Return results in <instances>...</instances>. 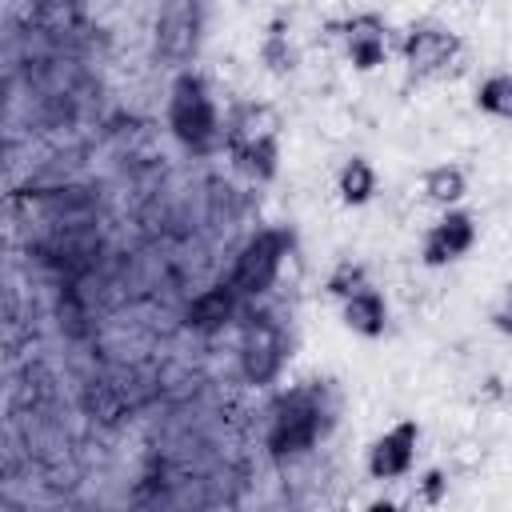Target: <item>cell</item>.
Wrapping results in <instances>:
<instances>
[{
    "label": "cell",
    "instance_id": "ba28073f",
    "mask_svg": "<svg viewBox=\"0 0 512 512\" xmlns=\"http://www.w3.org/2000/svg\"><path fill=\"white\" fill-rule=\"evenodd\" d=\"M416 444H420V424L416 420H396L384 436H376L368 444V456H364V468L372 480H400L412 472L416 464Z\"/></svg>",
    "mask_w": 512,
    "mask_h": 512
},
{
    "label": "cell",
    "instance_id": "d6986e66",
    "mask_svg": "<svg viewBox=\"0 0 512 512\" xmlns=\"http://www.w3.org/2000/svg\"><path fill=\"white\" fill-rule=\"evenodd\" d=\"M492 328H496L500 336H508V340H512V292L504 296V304H496V308H492Z\"/></svg>",
    "mask_w": 512,
    "mask_h": 512
},
{
    "label": "cell",
    "instance_id": "6da1fadb",
    "mask_svg": "<svg viewBox=\"0 0 512 512\" xmlns=\"http://www.w3.org/2000/svg\"><path fill=\"white\" fill-rule=\"evenodd\" d=\"M280 128L284 116L264 100H244L224 120V148L236 172L256 184L276 180L280 172Z\"/></svg>",
    "mask_w": 512,
    "mask_h": 512
},
{
    "label": "cell",
    "instance_id": "52a82bcc",
    "mask_svg": "<svg viewBox=\"0 0 512 512\" xmlns=\"http://www.w3.org/2000/svg\"><path fill=\"white\" fill-rule=\"evenodd\" d=\"M476 248V216L464 208H444V216L424 232L420 244V264L424 268H448L460 256Z\"/></svg>",
    "mask_w": 512,
    "mask_h": 512
},
{
    "label": "cell",
    "instance_id": "8fae6325",
    "mask_svg": "<svg viewBox=\"0 0 512 512\" xmlns=\"http://www.w3.org/2000/svg\"><path fill=\"white\" fill-rule=\"evenodd\" d=\"M240 300H244V296L236 292V284H232V280H220V284H212V288H204V292H196V296L188 300L184 324H188L192 332L212 336V332H220V328L236 316Z\"/></svg>",
    "mask_w": 512,
    "mask_h": 512
},
{
    "label": "cell",
    "instance_id": "9a60e30c",
    "mask_svg": "<svg viewBox=\"0 0 512 512\" xmlns=\"http://www.w3.org/2000/svg\"><path fill=\"white\" fill-rule=\"evenodd\" d=\"M476 108L492 120H512V72H492L476 84Z\"/></svg>",
    "mask_w": 512,
    "mask_h": 512
},
{
    "label": "cell",
    "instance_id": "8992f818",
    "mask_svg": "<svg viewBox=\"0 0 512 512\" xmlns=\"http://www.w3.org/2000/svg\"><path fill=\"white\" fill-rule=\"evenodd\" d=\"M400 52H404V64L412 76H440L444 68L456 64V56L464 52V40L456 28L440 24V20H416L404 40H400Z\"/></svg>",
    "mask_w": 512,
    "mask_h": 512
},
{
    "label": "cell",
    "instance_id": "5bb4252c",
    "mask_svg": "<svg viewBox=\"0 0 512 512\" xmlns=\"http://www.w3.org/2000/svg\"><path fill=\"white\" fill-rule=\"evenodd\" d=\"M420 188H424V196H428L432 204L456 208V204L468 196V172H464L460 164H436V168L424 172Z\"/></svg>",
    "mask_w": 512,
    "mask_h": 512
},
{
    "label": "cell",
    "instance_id": "30bf717a",
    "mask_svg": "<svg viewBox=\"0 0 512 512\" xmlns=\"http://www.w3.org/2000/svg\"><path fill=\"white\" fill-rule=\"evenodd\" d=\"M340 40L348 52V64L356 72H376L388 60V24L380 12H356L340 24Z\"/></svg>",
    "mask_w": 512,
    "mask_h": 512
},
{
    "label": "cell",
    "instance_id": "ffe728a7",
    "mask_svg": "<svg viewBox=\"0 0 512 512\" xmlns=\"http://www.w3.org/2000/svg\"><path fill=\"white\" fill-rule=\"evenodd\" d=\"M240 4H252V0H240Z\"/></svg>",
    "mask_w": 512,
    "mask_h": 512
},
{
    "label": "cell",
    "instance_id": "e0dca14e",
    "mask_svg": "<svg viewBox=\"0 0 512 512\" xmlns=\"http://www.w3.org/2000/svg\"><path fill=\"white\" fill-rule=\"evenodd\" d=\"M360 288H368V268L360 260H336L332 272H328V280H324V292L336 296V300H348Z\"/></svg>",
    "mask_w": 512,
    "mask_h": 512
},
{
    "label": "cell",
    "instance_id": "ac0fdd59",
    "mask_svg": "<svg viewBox=\"0 0 512 512\" xmlns=\"http://www.w3.org/2000/svg\"><path fill=\"white\" fill-rule=\"evenodd\" d=\"M444 492H448V476H444L440 468H428V472L420 476V496H424V504H440Z\"/></svg>",
    "mask_w": 512,
    "mask_h": 512
},
{
    "label": "cell",
    "instance_id": "4fadbf2b",
    "mask_svg": "<svg viewBox=\"0 0 512 512\" xmlns=\"http://www.w3.org/2000/svg\"><path fill=\"white\" fill-rule=\"evenodd\" d=\"M376 168L364 160V156H348L336 172V192H340V204L348 208H364L372 196H376Z\"/></svg>",
    "mask_w": 512,
    "mask_h": 512
},
{
    "label": "cell",
    "instance_id": "5b68a950",
    "mask_svg": "<svg viewBox=\"0 0 512 512\" xmlns=\"http://www.w3.org/2000/svg\"><path fill=\"white\" fill-rule=\"evenodd\" d=\"M284 360H288V336L280 320L268 312L252 316L240 336V376L248 384H272L284 372Z\"/></svg>",
    "mask_w": 512,
    "mask_h": 512
},
{
    "label": "cell",
    "instance_id": "2e32d148",
    "mask_svg": "<svg viewBox=\"0 0 512 512\" xmlns=\"http://www.w3.org/2000/svg\"><path fill=\"white\" fill-rule=\"evenodd\" d=\"M260 60L268 64L272 76H288V72L296 68V48H292V40H288L284 20H272V24H268V36H264V44H260Z\"/></svg>",
    "mask_w": 512,
    "mask_h": 512
},
{
    "label": "cell",
    "instance_id": "9c48e42d",
    "mask_svg": "<svg viewBox=\"0 0 512 512\" xmlns=\"http://www.w3.org/2000/svg\"><path fill=\"white\" fill-rule=\"evenodd\" d=\"M196 40H200L196 0H168L156 16V56L172 64H188V56H196Z\"/></svg>",
    "mask_w": 512,
    "mask_h": 512
},
{
    "label": "cell",
    "instance_id": "3957f363",
    "mask_svg": "<svg viewBox=\"0 0 512 512\" xmlns=\"http://www.w3.org/2000/svg\"><path fill=\"white\" fill-rule=\"evenodd\" d=\"M168 128L196 156H204L216 144H224V128H220V112H216L212 88L192 68L176 72V80L168 88Z\"/></svg>",
    "mask_w": 512,
    "mask_h": 512
},
{
    "label": "cell",
    "instance_id": "7a4b0ae2",
    "mask_svg": "<svg viewBox=\"0 0 512 512\" xmlns=\"http://www.w3.org/2000/svg\"><path fill=\"white\" fill-rule=\"evenodd\" d=\"M324 428H328L324 388L320 384H304V388H292L272 408V420H268V432H264V448H268L272 460H296V456L316 448Z\"/></svg>",
    "mask_w": 512,
    "mask_h": 512
},
{
    "label": "cell",
    "instance_id": "277c9868",
    "mask_svg": "<svg viewBox=\"0 0 512 512\" xmlns=\"http://www.w3.org/2000/svg\"><path fill=\"white\" fill-rule=\"evenodd\" d=\"M292 244H296V236L284 224H272V228H260L256 236H248V244L236 252V264L228 272V280L236 284V292L240 296H264L276 284V276H280L284 256L292 252Z\"/></svg>",
    "mask_w": 512,
    "mask_h": 512
},
{
    "label": "cell",
    "instance_id": "7c38bea8",
    "mask_svg": "<svg viewBox=\"0 0 512 512\" xmlns=\"http://www.w3.org/2000/svg\"><path fill=\"white\" fill-rule=\"evenodd\" d=\"M340 320H344L348 332H356V336H364V340H380L384 328H388V304H384V296L368 284V288L352 292L348 300H340Z\"/></svg>",
    "mask_w": 512,
    "mask_h": 512
}]
</instances>
